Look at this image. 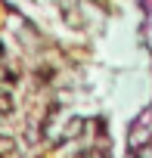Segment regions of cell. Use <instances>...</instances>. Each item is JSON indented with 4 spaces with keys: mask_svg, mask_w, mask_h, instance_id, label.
<instances>
[{
    "mask_svg": "<svg viewBox=\"0 0 152 158\" xmlns=\"http://www.w3.org/2000/svg\"><path fill=\"white\" fill-rule=\"evenodd\" d=\"M62 19L74 28H84V16H78V6H71V3H62Z\"/></svg>",
    "mask_w": 152,
    "mask_h": 158,
    "instance_id": "obj_1",
    "label": "cell"
},
{
    "mask_svg": "<svg viewBox=\"0 0 152 158\" xmlns=\"http://www.w3.org/2000/svg\"><path fill=\"white\" fill-rule=\"evenodd\" d=\"M6 112H13V96L0 87V115H6Z\"/></svg>",
    "mask_w": 152,
    "mask_h": 158,
    "instance_id": "obj_2",
    "label": "cell"
}]
</instances>
